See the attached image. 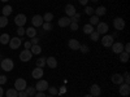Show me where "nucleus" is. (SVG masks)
<instances>
[{
    "label": "nucleus",
    "instance_id": "nucleus-45",
    "mask_svg": "<svg viewBox=\"0 0 130 97\" xmlns=\"http://www.w3.org/2000/svg\"><path fill=\"white\" fill-rule=\"evenodd\" d=\"M18 97H27L26 91H20V92H18Z\"/></svg>",
    "mask_w": 130,
    "mask_h": 97
},
{
    "label": "nucleus",
    "instance_id": "nucleus-31",
    "mask_svg": "<svg viewBox=\"0 0 130 97\" xmlns=\"http://www.w3.org/2000/svg\"><path fill=\"white\" fill-rule=\"evenodd\" d=\"M5 26H8V17L2 16V17H0V29H3Z\"/></svg>",
    "mask_w": 130,
    "mask_h": 97
},
{
    "label": "nucleus",
    "instance_id": "nucleus-1",
    "mask_svg": "<svg viewBox=\"0 0 130 97\" xmlns=\"http://www.w3.org/2000/svg\"><path fill=\"white\" fill-rule=\"evenodd\" d=\"M0 67L4 71H12L14 67V62L12 58H3L2 62H0Z\"/></svg>",
    "mask_w": 130,
    "mask_h": 97
},
{
    "label": "nucleus",
    "instance_id": "nucleus-2",
    "mask_svg": "<svg viewBox=\"0 0 130 97\" xmlns=\"http://www.w3.org/2000/svg\"><path fill=\"white\" fill-rule=\"evenodd\" d=\"M26 87H27V83H26L25 79H22V78L16 79V82H14V89L16 91H18V92L20 91H25Z\"/></svg>",
    "mask_w": 130,
    "mask_h": 97
},
{
    "label": "nucleus",
    "instance_id": "nucleus-54",
    "mask_svg": "<svg viewBox=\"0 0 130 97\" xmlns=\"http://www.w3.org/2000/svg\"><path fill=\"white\" fill-rule=\"evenodd\" d=\"M92 2H94V3H96V2H98V0H92Z\"/></svg>",
    "mask_w": 130,
    "mask_h": 97
},
{
    "label": "nucleus",
    "instance_id": "nucleus-50",
    "mask_svg": "<svg viewBox=\"0 0 130 97\" xmlns=\"http://www.w3.org/2000/svg\"><path fill=\"white\" fill-rule=\"evenodd\" d=\"M60 93H61V94L65 93V87H61V88H60Z\"/></svg>",
    "mask_w": 130,
    "mask_h": 97
},
{
    "label": "nucleus",
    "instance_id": "nucleus-40",
    "mask_svg": "<svg viewBox=\"0 0 130 97\" xmlns=\"http://www.w3.org/2000/svg\"><path fill=\"white\" fill-rule=\"evenodd\" d=\"M122 77H124V83H126V84H129L130 83V75H129V72L126 71L124 75H122Z\"/></svg>",
    "mask_w": 130,
    "mask_h": 97
},
{
    "label": "nucleus",
    "instance_id": "nucleus-25",
    "mask_svg": "<svg viewBox=\"0 0 130 97\" xmlns=\"http://www.w3.org/2000/svg\"><path fill=\"white\" fill-rule=\"evenodd\" d=\"M92 31H95V30H94V26H92V25H90V23H86V25L83 26V32H85V34L90 35Z\"/></svg>",
    "mask_w": 130,
    "mask_h": 97
},
{
    "label": "nucleus",
    "instance_id": "nucleus-22",
    "mask_svg": "<svg viewBox=\"0 0 130 97\" xmlns=\"http://www.w3.org/2000/svg\"><path fill=\"white\" fill-rule=\"evenodd\" d=\"M12 10H13V8L10 7V5H5V7H3V9H2V13H3L4 17H9L10 14H12Z\"/></svg>",
    "mask_w": 130,
    "mask_h": 97
},
{
    "label": "nucleus",
    "instance_id": "nucleus-30",
    "mask_svg": "<svg viewBox=\"0 0 130 97\" xmlns=\"http://www.w3.org/2000/svg\"><path fill=\"white\" fill-rule=\"evenodd\" d=\"M25 91H26V93H27V96H29V97L35 96V93H37V89H35V87H29V88H26Z\"/></svg>",
    "mask_w": 130,
    "mask_h": 97
},
{
    "label": "nucleus",
    "instance_id": "nucleus-7",
    "mask_svg": "<svg viewBox=\"0 0 130 97\" xmlns=\"http://www.w3.org/2000/svg\"><path fill=\"white\" fill-rule=\"evenodd\" d=\"M43 16H40V14H35L34 17L31 18V23H32V27H42V25H43Z\"/></svg>",
    "mask_w": 130,
    "mask_h": 97
},
{
    "label": "nucleus",
    "instance_id": "nucleus-43",
    "mask_svg": "<svg viewBox=\"0 0 130 97\" xmlns=\"http://www.w3.org/2000/svg\"><path fill=\"white\" fill-rule=\"evenodd\" d=\"M7 83V77L5 75H0V85H3Z\"/></svg>",
    "mask_w": 130,
    "mask_h": 97
},
{
    "label": "nucleus",
    "instance_id": "nucleus-37",
    "mask_svg": "<svg viewBox=\"0 0 130 97\" xmlns=\"http://www.w3.org/2000/svg\"><path fill=\"white\" fill-rule=\"evenodd\" d=\"M25 30H26V29H24V27H18V29H17V35H18V38H21V36L25 35Z\"/></svg>",
    "mask_w": 130,
    "mask_h": 97
},
{
    "label": "nucleus",
    "instance_id": "nucleus-17",
    "mask_svg": "<svg viewBox=\"0 0 130 97\" xmlns=\"http://www.w3.org/2000/svg\"><path fill=\"white\" fill-rule=\"evenodd\" d=\"M46 65L48 67H51V69H56L57 67V60L55 58V57H48V58H46Z\"/></svg>",
    "mask_w": 130,
    "mask_h": 97
},
{
    "label": "nucleus",
    "instance_id": "nucleus-23",
    "mask_svg": "<svg viewBox=\"0 0 130 97\" xmlns=\"http://www.w3.org/2000/svg\"><path fill=\"white\" fill-rule=\"evenodd\" d=\"M30 52L32 53V55H40V52H42V48L39 44H35V45H31L30 48Z\"/></svg>",
    "mask_w": 130,
    "mask_h": 97
},
{
    "label": "nucleus",
    "instance_id": "nucleus-51",
    "mask_svg": "<svg viewBox=\"0 0 130 97\" xmlns=\"http://www.w3.org/2000/svg\"><path fill=\"white\" fill-rule=\"evenodd\" d=\"M85 97H92V96H91V94H90V93H89V94H86V96H85Z\"/></svg>",
    "mask_w": 130,
    "mask_h": 97
},
{
    "label": "nucleus",
    "instance_id": "nucleus-24",
    "mask_svg": "<svg viewBox=\"0 0 130 97\" xmlns=\"http://www.w3.org/2000/svg\"><path fill=\"white\" fill-rule=\"evenodd\" d=\"M9 40H10V36H9L8 34H2V35H0V43H2L3 45L8 44Z\"/></svg>",
    "mask_w": 130,
    "mask_h": 97
},
{
    "label": "nucleus",
    "instance_id": "nucleus-36",
    "mask_svg": "<svg viewBox=\"0 0 130 97\" xmlns=\"http://www.w3.org/2000/svg\"><path fill=\"white\" fill-rule=\"evenodd\" d=\"M79 18H81V14H79V13H75L73 17H70V21H72V22H75V23H77L78 21H79Z\"/></svg>",
    "mask_w": 130,
    "mask_h": 97
},
{
    "label": "nucleus",
    "instance_id": "nucleus-47",
    "mask_svg": "<svg viewBox=\"0 0 130 97\" xmlns=\"http://www.w3.org/2000/svg\"><path fill=\"white\" fill-rule=\"evenodd\" d=\"M78 2H79L81 5H85L86 7V5H87V3H89V0H78Z\"/></svg>",
    "mask_w": 130,
    "mask_h": 97
},
{
    "label": "nucleus",
    "instance_id": "nucleus-16",
    "mask_svg": "<svg viewBox=\"0 0 130 97\" xmlns=\"http://www.w3.org/2000/svg\"><path fill=\"white\" fill-rule=\"evenodd\" d=\"M111 80L113 84H122L124 83V77H122V74H113L112 77H111Z\"/></svg>",
    "mask_w": 130,
    "mask_h": 97
},
{
    "label": "nucleus",
    "instance_id": "nucleus-20",
    "mask_svg": "<svg viewBox=\"0 0 130 97\" xmlns=\"http://www.w3.org/2000/svg\"><path fill=\"white\" fill-rule=\"evenodd\" d=\"M105 13H107V8H105L104 5H102V7H98V8L94 10V14H95V16H98V17L104 16Z\"/></svg>",
    "mask_w": 130,
    "mask_h": 97
},
{
    "label": "nucleus",
    "instance_id": "nucleus-18",
    "mask_svg": "<svg viewBox=\"0 0 130 97\" xmlns=\"http://www.w3.org/2000/svg\"><path fill=\"white\" fill-rule=\"evenodd\" d=\"M70 17H60V19H59V26L60 27H68L69 25H70Z\"/></svg>",
    "mask_w": 130,
    "mask_h": 97
},
{
    "label": "nucleus",
    "instance_id": "nucleus-12",
    "mask_svg": "<svg viewBox=\"0 0 130 97\" xmlns=\"http://www.w3.org/2000/svg\"><path fill=\"white\" fill-rule=\"evenodd\" d=\"M111 47H112L113 53H116V55H120L121 52H124V44H122V43H120V41L113 43V44H112Z\"/></svg>",
    "mask_w": 130,
    "mask_h": 97
},
{
    "label": "nucleus",
    "instance_id": "nucleus-42",
    "mask_svg": "<svg viewBox=\"0 0 130 97\" xmlns=\"http://www.w3.org/2000/svg\"><path fill=\"white\" fill-rule=\"evenodd\" d=\"M30 43H31L32 45H35V44H39V38H37V36L31 38V39H30Z\"/></svg>",
    "mask_w": 130,
    "mask_h": 97
},
{
    "label": "nucleus",
    "instance_id": "nucleus-32",
    "mask_svg": "<svg viewBox=\"0 0 130 97\" xmlns=\"http://www.w3.org/2000/svg\"><path fill=\"white\" fill-rule=\"evenodd\" d=\"M52 19H53V14L50 13V12L43 16V21H44V22H52Z\"/></svg>",
    "mask_w": 130,
    "mask_h": 97
},
{
    "label": "nucleus",
    "instance_id": "nucleus-28",
    "mask_svg": "<svg viewBox=\"0 0 130 97\" xmlns=\"http://www.w3.org/2000/svg\"><path fill=\"white\" fill-rule=\"evenodd\" d=\"M120 61L122 63H126L129 61V53H125V52H121L120 53Z\"/></svg>",
    "mask_w": 130,
    "mask_h": 97
},
{
    "label": "nucleus",
    "instance_id": "nucleus-5",
    "mask_svg": "<svg viewBox=\"0 0 130 97\" xmlns=\"http://www.w3.org/2000/svg\"><path fill=\"white\" fill-rule=\"evenodd\" d=\"M108 30H109V29H108V25L105 22H99L96 25V32L99 35H105L108 32Z\"/></svg>",
    "mask_w": 130,
    "mask_h": 97
},
{
    "label": "nucleus",
    "instance_id": "nucleus-3",
    "mask_svg": "<svg viewBox=\"0 0 130 97\" xmlns=\"http://www.w3.org/2000/svg\"><path fill=\"white\" fill-rule=\"evenodd\" d=\"M113 27H115L116 30H118V31L124 30V29H125V19L121 18V17H116V18L113 19Z\"/></svg>",
    "mask_w": 130,
    "mask_h": 97
},
{
    "label": "nucleus",
    "instance_id": "nucleus-27",
    "mask_svg": "<svg viewBox=\"0 0 130 97\" xmlns=\"http://www.w3.org/2000/svg\"><path fill=\"white\" fill-rule=\"evenodd\" d=\"M99 22H100V21H99V17H98V16H95V14L90 16V25L95 26V25H98Z\"/></svg>",
    "mask_w": 130,
    "mask_h": 97
},
{
    "label": "nucleus",
    "instance_id": "nucleus-13",
    "mask_svg": "<svg viewBox=\"0 0 130 97\" xmlns=\"http://www.w3.org/2000/svg\"><path fill=\"white\" fill-rule=\"evenodd\" d=\"M90 94H91L92 97L100 96V94H102V88H100L98 84H92L91 87H90Z\"/></svg>",
    "mask_w": 130,
    "mask_h": 97
},
{
    "label": "nucleus",
    "instance_id": "nucleus-34",
    "mask_svg": "<svg viewBox=\"0 0 130 97\" xmlns=\"http://www.w3.org/2000/svg\"><path fill=\"white\" fill-rule=\"evenodd\" d=\"M94 10H95V8H91V7H87V5H86L85 13L87 14V16H92V14H94Z\"/></svg>",
    "mask_w": 130,
    "mask_h": 97
},
{
    "label": "nucleus",
    "instance_id": "nucleus-44",
    "mask_svg": "<svg viewBox=\"0 0 130 97\" xmlns=\"http://www.w3.org/2000/svg\"><path fill=\"white\" fill-rule=\"evenodd\" d=\"M124 52L125 53H130V44H129V43L124 45Z\"/></svg>",
    "mask_w": 130,
    "mask_h": 97
},
{
    "label": "nucleus",
    "instance_id": "nucleus-21",
    "mask_svg": "<svg viewBox=\"0 0 130 97\" xmlns=\"http://www.w3.org/2000/svg\"><path fill=\"white\" fill-rule=\"evenodd\" d=\"M25 35H27L30 39L31 38H34V36H37V29L35 27H27L26 30H25Z\"/></svg>",
    "mask_w": 130,
    "mask_h": 97
},
{
    "label": "nucleus",
    "instance_id": "nucleus-11",
    "mask_svg": "<svg viewBox=\"0 0 130 97\" xmlns=\"http://www.w3.org/2000/svg\"><path fill=\"white\" fill-rule=\"evenodd\" d=\"M43 75H44V71H43L42 67H35L34 70H32V72H31V77L34 78V79H37V80L42 79Z\"/></svg>",
    "mask_w": 130,
    "mask_h": 97
},
{
    "label": "nucleus",
    "instance_id": "nucleus-19",
    "mask_svg": "<svg viewBox=\"0 0 130 97\" xmlns=\"http://www.w3.org/2000/svg\"><path fill=\"white\" fill-rule=\"evenodd\" d=\"M68 45H69V48L73 49V51H78L79 47H81V43H79L77 39H70L69 43H68Z\"/></svg>",
    "mask_w": 130,
    "mask_h": 97
},
{
    "label": "nucleus",
    "instance_id": "nucleus-33",
    "mask_svg": "<svg viewBox=\"0 0 130 97\" xmlns=\"http://www.w3.org/2000/svg\"><path fill=\"white\" fill-rule=\"evenodd\" d=\"M90 39H91L92 41H98V40H99V39H100V35H99V34H98V32H96V31H92V32H91V34H90Z\"/></svg>",
    "mask_w": 130,
    "mask_h": 97
},
{
    "label": "nucleus",
    "instance_id": "nucleus-15",
    "mask_svg": "<svg viewBox=\"0 0 130 97\" xmlns=\"http://www.w3.org/2000/svg\"><path fill=\"white\" fill-rule=\"evenodd\" d=\"M65 13H67V17H73L75 13H77L75 7L72 5V4H67L65 5Z\"/></svg>",
    "mask_w": 130,
    "mask_h": 97
},
{
    "label": "nucleus",
    "instance_id": "nucleus-4",
    "mask_svg": "<svg viewBox=\"0 0 130 97\" xmlns=\"http://www.w3.org/2000/svg\"><path fill=\"white\" fill-rule=\"evenodd\" d=\"M32 57V53L30 52V49H24L22 52L20 53V60L22 62H29Z\"/></svg>",
    "mask_w": 130,
    "mask_h": 97
},
{
    "label": "nucleus",
    "instance_id": "nucleus-14",
    "mask_svg": "<svg viewBox=\"0 0 130 97\" xmlns=\"http://www.w3.org/2000/svg\"><path fill=\"white\" fill-rule=\"evenodd\" d=\"M118 92H120L121 96H129V93H130V85L126 84V83L120 84V89H118Z\"/></svg>",
    "mask_w": 130,
    "mask_h": 97
},
{
    "label": "nucleus",
    "instance_id": "nucleus-41",
    "mask_svg": "<svg viewBox=\"0 0 130 97\" xmlns=\"http://www.w3.org/2000/svg\"><path fill=\"white\" fill-rule=\"evenodd\" d=\"M69 27H70V30H72V31H77V30H78V23H75V22H70Z\"/></svg>",
    "mask_w": 130,
    "mask_h": 97
},
{
    "label": "nucleus",
    "instance_id": "nucleus-52",
    "mask_svg": "<svg viewBox=\"0 0 130 97\" xmlns=\"http://www.w3.org/2000/svg\"><path fill=\"white\" fill-rule=\"evenodd\" d=\"M2 2H3V3H7V2H8V0H2Z\"/></svg>",
    "mask_w": 130,
    "mask_h": 97
},
{
    "label": "nucleus",
    "instance_id": "nucleus-38",
    "mask_svg": "<svg viewBox=\"0 0 130 97\" xmlns=\"http://www.w3.org/2000/svg\"><path fill=\"white\" fill-rule=\"evenodd\" d=\"M57 93H59V91H57L56 87H50V94L51 96H56Z\"/></svg>",
    "mask_w": 130,
    "mask_h": 97
},
{
    "label": "nucleus",
    "instance_id": "nucleus-26",
    "mask_svg": "<svg viewBox=\"0 0 130 97\" xmlns=\"http://www.w3.org/2000/svg\"><path fill=\"white\" fill-rule=\"evenodd\" d=\"M7 97H18V91H16L14 88H10L7 91Z\"/></svg>",
    "mask_w": 130,
    "mask_h": 97
},
{
    "label": "nucleus",
    "instance_id": "nucleus-48",
    "mask_svg": "<svg viewBox=\"0 0 130 97\" xmlns=\"http://www.w3.org/2000/svg\"><path fill=\"white\" fill-rule=\"evenodd\" d=\"M35 97H46V94H44V92H38V93H35Z\"/></svg>",
    "mask_w": 130,
    "mask_h": 97
},
{
    "label": "nucleus",
    "instance_id": "nucleus-49",
    "mask_svg": "<svg viewBox=\"0 0 130 97\" xmlns=\"http://www.w3.org/2000/svg\"><path fill=\"white\" fill-rule=\"evenodd\" d=\"M3 94H4V89L0 87V97H3Z\"/></svg>",
    "mask_w": 130,
    "mask_h": 97
},
{
    "label": "nucleus",
    "instance_id": "nucleus-53",
    "mask_svg": "<svg viewBox=\"0 0 130 97\" xmlns=\"http://www.w3.org/2000/svg\"><path fill=\"white\" fill-rule=\"evenodd\" d=\"M46 97H55V96H46Z\"/></svg>",
    "mask_w": 130,
    "mask_h": 97
},
{
    "label": "nucleus",
    "instance_id": "nucleus-29",
    "mask_svg": "<svg viewBox=\"0 0 130 97\" xmlns=\"http://www.w3.org/2000/svg\"><path fill=\"white\" fill-rule=\"evenodd\" d=\"M46 66V58L44 57H40V58H38L37 60V67H44Z\"/></svg>",
    "mask_w": 130,
    "mask_h": 97
},
{
    "label": "nucleus",
    "instance_id": "nucleus-35",
    "mask_svg": "<svg viewBox=\"0 0 130 97\" xmlns=\"http://www.w3.org/2000/svg\"><path fill=\"white\" fill-rule=\"evenodd\" d=\"M42 27L46 31H51V30H52V23H51V22H43Z\"/></svg>",
    "mask_w": 130,
    "mask_h": 97
},
{
    "label": "nucleus",
    "instance_id": "nucleus-46",
    "mask_svg": "<svg viewBox=\"0 0 130 97\" xmlns=\"http://www.w3.org/2000/svg\"><path fill=\"white\" fill-rule=\"evenodd\" d=\"M31 43H30V40H27V41H25V49H30L31 48Z\"/></svg>",
    "mask_w": 130,
    "mask_h": 97
},
{
    "label": "nucleus",
    "instance_id": "nucleus-6",
    "mask_svg": "<svg viewBox=\"0 0 130 97\" xmlns=\"http://www.w3.org/2000/svg\"><path fill=\"white\" fill-rule=\"evenodd\" d=\"M26 16L25 14H22V13H20V14H17L16 17H14V23L18 26V27H24V25L26 23Z\"/></svg>",
    "mask_w": 130,
    "mask_h": 97
},
{
    "label": "nucleus",
    "instance_id": "nucleus-9",
    "mask_svg": "<svg viewBox=\"0 0 130 97\" xmlns=\"http://www.w3.org/2000/svg\"><path fill=\"white\" fill-rule=\"evenodd\" d=\"M113 35H104L103 38H102V44H103V47H105V48H108V47H111L112 44H113Z\"/></svg>",
    "mask_w": 130,
    "mask_h": 97
},
{
    "label": "nucleus",
    "instance_id": "nucleus-8",
    "mask_svg": "<svg viewBox=\"0 0 130 97\" xmlns=\"http://www.w3.org/2000/svg\"><path fill=\"white\" fill-rule=\"evenodd\" d=\"M35 89L38 92H44V91H48V82L47 80H38L37 85H35Z\"/></svg>",
    "mask_w": 130,
    "mask_h": 97
},
{
    "label": "nucleus",
    "instance_id": "nucleus-39",
    "mask_svg": "<svg viewBox=\"0 0 130 97\" xmlns=\"http://www.w3.org/2000/svg\"><path fill=\"white\" fill-rule=\"evenodd\" d=\"M78 51H81L82 53H87V52H89V47L86 45V44H81V47H79Z\"/></svg>",
    "mask_w": 130,
    "mask_h": 97
},
{
    "label": "nucleus",
    "instance_id": "nucleus-10",
    "mask_svg": "<svg viewBox=\"0 0 130 97\" xmlns=\"http://www.w3.org/2000/svg\"><path fill=\"white\" fill-rule=\"evenodd\" d=\"M8 44H9L10 49H18L20 45H21V39H20L18 36H16V38H10V40H9Z\"/></svg>",
    "mask_w": 130,
    "mask_h": 97
}]
</instances>
